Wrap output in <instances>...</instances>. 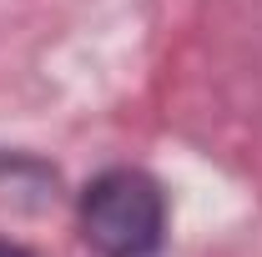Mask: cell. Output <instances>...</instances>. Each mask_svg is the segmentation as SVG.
<instances>
[{
	"label": "cell",
	"instance_id": "obj_1",
	"mask_svg": "<svg viewBox=\"0 0 262 257\" xmlns=\"http://www.w3.org/2000/svg\"><path fill=\"white\" fill-rule=\"evenodd\" d=\"M76 222L96 257H151L166 242V192L141 166H106L86 182Z\"/></svg>",
	"mask_w": 262,
	"mask_h": 257
},
{
	"label": "cell",
	"instance_id": "obj_2",
	"mask_svg": "<svg viewBox=\"0 0 262 257\" xmlns=\"http://www.w3.org/2000/svg\"><path fill=\"white\" fill-rule=\"evenodd\" d=\"M0 257H40V252H35V247H20V242H5V237H0Z\"/></svg>",
	"mask_w": 262,
	"mask_h": 257
}]
</instances>
